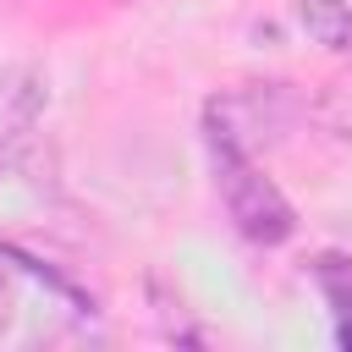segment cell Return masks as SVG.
<instances>
[{
  "label": "cell",
  "instance_id": "cell-1",
  "mask_svg": "<svg viewBox=\"0 0 352 352\" xmlns=\"http://www.w3.org/2000/svg\"><path fill=\"white\" fill-rule=\"evenodd\" d=\"M209 154H214V187H220L226 214L236 220V231L248 242H264V248L286 242L297 231V214H292L286 192L248 160V148H236L226 138H209Z\"/></svg>",
  "mask_w": 352,
  "mask_h": 352
},
{
  "label": "cell",
  "instance_id": "cell-3",
  "mask_svg": "<svg viewBox=\"0 0 352 352\" xmlns=\"http://www.w3.org/2000/svg\"><path fill=\"white\" fill-rule=\"evenodd\" d=\"M314 275H319L324 297L336 302L341 324H352V258H341V253H324V258L314 264Z\"/></svg>",
  "mask_w": 352,
  "mask_h": 352
},
{
  "label": "cell",
  "instance_id": "cell-4",
  "mask_svg": "<svg viewBox=\"0 0 352 352\" xmlns=\"http://www.w3.org/2000/svg\"><path fill=\"white\" fill-rule=\"evenodd\" d=\"M319 121L336 132H352V77H336L330 94L319 99Z\"/></svg>",
  "mask_w": 352,
  "mask_h": 352
},
{
  "label": "cell",
  "instance_id": "cell-2",
  "mask_svg": "<svg viewBox=\"0 0 352 352\" xmlns=\"http://www.w3.org/2000/svg\"><path fill=\"white\" fill-rule=\"evenodd\" d=\"M297 22L308 28L314 44L352 55V6L346 0H297Z\"/></svg>",
  "mask_w": 352,
  "mask_h": 352
},
{
  "label": "cell",
  "instance_id": "cell-5",
  "mask_svg": "<svg viewBox=\"0 0 352 352\" xmlns=\"http://www.w3.org/2000/svg\"><path fill=\"white\" fill-rule=\"evenodd\" d=\"M11 302H16V297H11V280H6V270H0V330L11 324Z\"/></svg>",
  "mask_w": 352,
  "mask_h": 352
}]
</instances>
